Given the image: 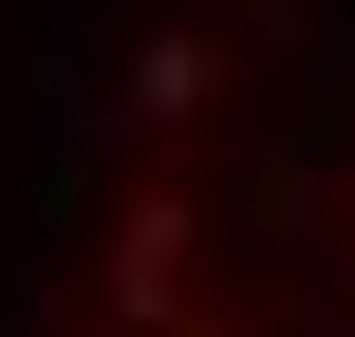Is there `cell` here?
Returning a JSON list of instances; mask_svg holds the SVG:
<instances>
[{
	"mask_svg": "<svg viewBox=\"0 0 355 337\" xmlns=\"http://www.w3.org/2000/svg\"><path fill=\"white\" fill-rule=\"evenodd\" d=\"M168 281H187V206H131L112 225V319H168Z\"/></svg>",
	"mask_w": 355,
	"mask_h": 337,
	"instance_id": "obj_1",
	"label": "cell"
},
{
	"mask_svg": "<svg viewBox=\"0 0 355 337\" xmlns=\"http://www.w3.org/2000/svg\"><path fill=\"white\" fill-rule=\"evenodd\" d=\"M131 113L187 131V113H206V38H150V56H131Z\"/></svg>",
	"mask_w": 355,
	"mask_h": 337,
	"instance_id": "obj_2",
	"label": "cell"
}]
</instances>
